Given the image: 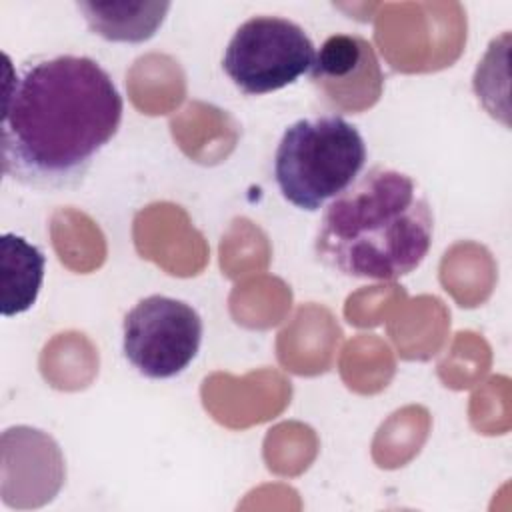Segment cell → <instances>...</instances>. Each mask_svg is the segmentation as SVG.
I'll use <instances>...</instances> for the list:
<instances>
[{"instance_id": "obj_6", "label": "cell", "mask_w": 512, "mask_h": 512, "mask_svg": "<svg viewBox=\"0 0 512 512\" xmlns=\"http://www.w3.org/2000/svg\"><path fill=\"white\" fill-rule=\"evenodd\" d=\"M310 82L318 98L338 112H358L378 102L384 74L374 46L358 34H332L316 50Z\"/></svg>"}, {"instance_id": "obj_2", "label": "cell", "mask_w": 512, "mask_h": 512, "mask_svg": "<svg viewBox=\"0 0 512 512\" xmlns=\"http://www.w3.org/2000/svg\"><path fill=\"white\" fill-rule=\"evenodd\" d=\"M434 238V212L420 184L372 166L332 198L318 222L314 254L346 278L390 282L414 272Z\"/></svg>"}, {"instance_id": "obj_1", "label": "cell", "mask_w": 512, "mask_h": 512, "mask_svg": "<svg viewBox=\"0 0 512 512\" xmlns=\"http://www.w3.org/2000/svg\"><path fill=\"white\" fill-rule=\"evenodd\" d=\"M2 174L26 188L78 186L118 134L124 100L90 56H42L14 66L4 54Z\"/></svg>"}, {"instance_id": "obj_7", "label": "cell", "mask_w": 512, "mask_h": 512, "mask_svg": "<svg viewBox=\"0 0 512 512\" xmlns=\"http://www.w3.org/2000/svg\"><path fill=\"white\" fill-rule=\"evenodd\" d=\"M46 258L38 246L24 236L4 232L0 238L2 270V316L12 318L30 310L44 282Z\"/></svg>"}, {"instance_id": "obj_4", "label": "cell", "mask_w": 512, "mask_h": 512, "mask_svg": "<svg viewBox=\"0 0 512 512\" xmlns=\"http://www.w3.org/2000/svg\"><path fill=\"white\" fill-rule=\"evenodd\" d=\"M316 48L306 30L282 16H252L232 34L222 68L248 96L276 92L308 74Z\"/></svg>"}, {"instance_id": "obj_5", "label": "cell", "mask_w": 512, "mask_h": 512, "mask_svg": "<svg viewBox=\"0 0 512 512\" xmlns=\"http://www.w3.org/2000/svg\"><path fill=\"white\" fill-rule=\"evenodd\" d=\"M202 344V318L184 300L152 294L122 322V352L138 374L168 380L182 374Z\"/></svg>"}, {"instance_id": "obj_8", "label": "cell", "mask_w": 512, "mask_h": 512, "mask_svg": "<svg viewBox=\"0 0 512 512\" xmlns=\"http://www.w3.org/2000/svg\"><path fill=\"white\" fill-rule=\"evenodd\" d=\"M76 8L104 40L138 44L156 34L170 2H76Z\"/></svg>"}, {"instance_id": "obj_3", "label": "cell", "mask_w": 512, "mask_h": 512, "mask_svg": "<svg viewBox=\"0 0 512 512\" xmlns=\"http://www.w3.org/2000/svg\"><path fill=\"white\" fill-rule=\"evenodd\" d=\"M368 158L360 130L340 114L300 118L274 152V180L286 202L316 212L344 192Z\"/></svg>"}]
</instances>
